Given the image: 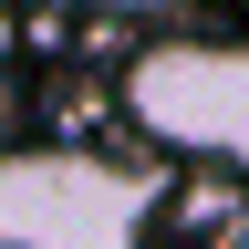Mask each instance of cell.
Segmentation results:
<instances>
[{"instance_id":"obj_1","label":"cell","mask_w":249,"mask_h":249,"mask_svg":"<svg viewBox=\"0 0 249 249\" xmlns=\"http://www.w3.org/2000/svg\"><path fill=\"white\" fill-rule=\"evenodd\" d=\"M124 124L156 156L249 177V42H156L124 62Z\"/></svg>"},{"instance_id":"obj_3","label":"cell","mask_w":249,"mask_h":249,"mask_svg":"<svg viewBox=\"0 0 249 249\" xmlns=\"http://www.w3.org/2000/svg\"><path fill=\"white\" fill-rule=\"evenodd\" d=\"M11 42H21V21H11V0H0V62H11Z\"/></svg>"},{"instance_id":"obj_4","label":"cell","mask_w":249,"mask_h":249,"mask_svg":"<svg viewBox=\"0 0 249 249\" xmlns=\"http://www.w3.org/2000/svg\"><path fill=\"white\" fill-rule=\"evenodd\" d=\"M93 11H145V0H93Z\"/></svg>"},{"instance_id":"obj_2","label":"cell","mask_w":249,"mask_h":249,"mask_svg":"<svg viewBox=\"0 0 249 249\" xmlns=\"http://www.w3.org/2000/svg\"><path fill=\"white\" fill-rule=\"evenodd\" d=\"M156 229V187L114 156L31 145L0 156V249H135Z\"/></svg>"}]
</instances>
